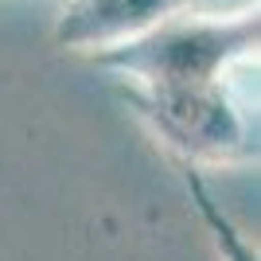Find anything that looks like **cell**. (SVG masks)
Returning a JSON list of instances; mask_svg holds the SVG:
<instances>
[{
  "label": "cell",
  "mask_w": 261,
  "mask_h": 261,
  "mask_svg": "<svg viewBox=\"0 0 261 261\" xmlns=\"http://www.w3.org/2000/svg\"><path fill=\"white\" fill-rule=\"evenodd\" d=\"M90 63L187 168L257 160V8L184 12Z\"/></svg>",
  "instance_id": "6da1fadb"
},
{
  "label": "cell",
  "mask_w": 261,
  "mask_h": 261,
  "mask_svg": "<svg viewBox=\"0 0 261 261\" xmlns=\"http://www.w3.org/2000/svg\"><path fill=\"white\" fill-rule=\"evenodd\" d=\"M184 175H187L191 203H195V211L203 215V222L211 226V238H215L222 261H257V250H253L250 242H246V234H238V230H234V222L218 211V203L211 199V191L203 187V179L195 175V168H187V164H184Z\"/></svg>",
  "instance_id": "3957f363"
},
{
  "label": "cell",
  "mask_w": 261,
  "mask_h": 261,
  "mask_svg": "<svg viewBox=\"0 0 261 261\" xmlns=\"http://www.w3.org/2000/svg\"><path fill=\"white\" fill-rule=\"evenodd\" d=\"M195 8L199 0H66L55 23V43L63 51L98 55Z\"/></svg>",
  "instance_id": "7a4b0ae2"
}]
</instances>
